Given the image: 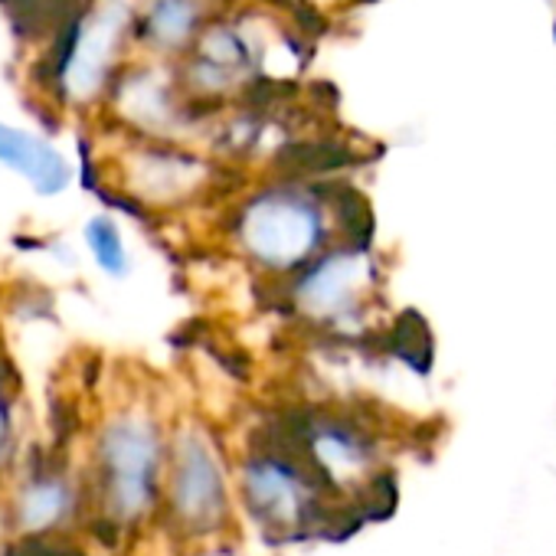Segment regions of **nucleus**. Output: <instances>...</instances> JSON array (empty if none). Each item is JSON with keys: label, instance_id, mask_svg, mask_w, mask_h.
I'll use <instances>...</instances> for the list:
<instances>
[{"label": "nucleus", "instance_id": "obj_1", "mask_svg": "<svg viewBox=\"0 0 556 556\" xmlns=\"http://www.w3.org/2000/svg\"><path fill=\"white\" fill-rule=\"evenodd\" d=\"M161 465H164V442L148 413L128 409L102 426L96 445L99 501L118 530L122 523L151 514V507L157 504Z\"/></svg>", "mask_w": 556, "mask_h": 556}, {"label": "nucleus", "instance_id": "obj_2", "mask_svg": "<svg viewBox=\"0 0 556 556\" xmlns=\"http://www.w3.org/2000/svg\"><path fill=\"white\" fill-rule=\"evenodd\" d=\"M167 507L177 527L190 536H206L219 530L226 520L229 510L226 475L216 448L197 432H184L174 442L170 475H167Z\"/></svg>", "mask_w": 556, "mask_h": 556}, {"label": "nucleus", "instance_id": "obj_3", "mask_svg": "<svg viewBox=\"0 0 556 556\" xmlns=\"http://www.w3.org/2000/svg\"><path fill=\"white\" fill-rule=\"evenodd\" d=\"M318 213L289 197H265L252 203L239 223V239L249 255L265 268H299L318 245Z\"/></svg>", "mask_w": 556, "mask_h": 556}, {"label": "nucleus", "instance_id": "obj_4", "mask_svg": "<svg viewBox=\"0 0 556 556\" xmlns=\"http://www.w3.org/2000/svg\"><path fill=\"white\" fill-rule=\"evenodd\" d=\"M367 258L361 252H338L321 262H315L299 282V302L308 308V315H321L325 321L341 318L367 286Z\"/></svg>", "mask_w": 556, "mask_h": 556}, {"label": "nucleus", "instance_id": "obj_5", "mask_svg": "<svg viewBox=\"0 0 556 556\" xmlns=\"http://www.w3.org/2000/svg\"><path fill=\"white\" fill-rule=\"evenodd\" d=\"M0 164L24 174L34 184V190L43 197L63 193L73 177L66 157L50 141L24 128H11L4 122H0Z\"/></svg>", "mask_w": 556, "mask_h": 556}, {"label": "nucleus", "instance_id": "obj_6", "mask_svg": "<svg viewBox=\"0 0 556 556\" xmlns=\"http://www.w3.org/2000/svg\"><path fill=\"white\" fill-rule=\"evenodd\" d=\"M73 507H76V491L63 478V471H40L14 497V520L21 523L24 536H43L60 530L73 514Z\"/></svg>", "mask_w": 556, "mask_h": 556}, {"label": "nucleus", "instance_id": "obj_7", "mask_svg": "<svg viewBox=\"0 0 556 556\" xmlns=\"http://www.w3.org/2000/svg\"><path fill=\"white\" fill-rule=\"evenodd\" d=\"M86 242H89L96 262H99L105 271L122 275V271L128 268V252H125L122 232H118V226H115L109 216L89 219V226H86Z\"/></svg>", "mask_w": 556, "mask_h": 556}, {"label": "nucleus", "instance_id": "obj_8", "mask_svg": "<svg viewBox=\"0 0 556 556\" xmlns=\"http://www.w3.org/2000/svg\"><path fill=\"white\" fill-rule=\"evenodd\" d=\"M393 351L406 364H413L419 370L429 367V361H432V338H429V331H426L419 315L406 312L403 318H396V325H393Z\"/></svg>", "mask_w": 556, "mask_h": 556}, {"label": "nucleus", "instance_id": "obj_9", "mask_svg": "<svg viewBox=\"0 0 556 556\" xmlns=\"http://www.w3.org/2000/svg\"><path fill=\"white\" fill-rule=\"evenodd\" d=\"M151 27L161 40L174 43L190 30V8L184 4V0H161V4L154 8Z\"/></svg>", "mask_w": 556, "mask_h": 556}, {"label": "nucleus", "instance_id": "obj_10", "mask_svg": "<svg viewBox=\"0 0 556 556\" xmlns=\"http://www.w3.org/2000/svg\"><path fill=\"white\" fill-rule=\"evenodd\" d=\"M4 556H83V549L53 533H43V536H21Z\"/></svg>", "mask_w": 556, "mask_h": 556}, {"label": "nucleus", "instance_id": "obj_11", "mask_svg": "<svg viewBox=\"0 0 556 556\" xmlns=\"http://www.w3.org/2000/svg\"><path fill=\"white\" fill-rule=\"evenodd\" d=\"M8 442H11V409H8L4 396H0V458L8 452Z\"/></svg>", "mask_w": 556, "mask_h": 556}]
</instances>
